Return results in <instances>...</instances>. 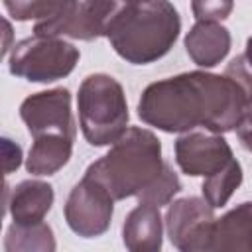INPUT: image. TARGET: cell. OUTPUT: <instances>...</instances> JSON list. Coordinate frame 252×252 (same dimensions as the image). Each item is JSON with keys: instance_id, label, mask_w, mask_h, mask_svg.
<instances>
[{"instance_id": "1", "label": "cell", "mask_w": 252, "mask_h": 252, "mask_svg": "<svg viewBox=\"0 0 252 252\" xmlns=\"http://www.w3.org/2000/svg\"><path fill=\"white\" fill-rule=\"evenodd\" d=\"M246 108L244 89L226 73L187 71L150 83L138 100V118L167 134L236 130Z\"/></svg>"}, {"instance_id": "2", "label": "cell", "mask_w": 252, "mask_h": 252, "mask_svg": "<svg viewBox=\"0 0 252 252\" xmlns=\"http://www.w3.org/2000/svg\"><path fill=\"white\" fill-rule=\"evenodd\" d=\"M165 165L159 138L148 128L130 126L102 158L87 167L85 175L106 187L114 201H122L154 185Z\"/></svg>"}, {"instance_id": "3", "label": "cell", "mask_w": 252, "mask_h": 252, "mask_svg": "<svg viewBox=\"0 0 252 252\" xmlns=\"http://www.w3.org/2000/svg\"><path fill=\"white\" fill-rule=\"evenodd\" d=\"M181 32V18L169 0L126 2L108 26L112 49L132 65H148L169 53Z\"/></svg>"}, {"instance_id": "4", "label": "cell", "mask_w": 252, "mask_h": 252, "mask_svg": "<svg viewBox=\"0 0 252 252\" xmlns=\"http://www.w3.org/2000/svg\"><path fill=\"white\" fill-rule=\"evenodd\" d=\"M79 126L85 140L94 146H112L128 130V102L122 85L106 75H89L77 93Z\"/></svg>"}, {"instance_id": "5", "label": "cell", "mask_w": 252, "mask_h": 252, "mask_svg": "<svg viewBox=\"0 0 252 252\" xmlns=\"http://www.w3.org/2000/svg\"><path fill=\"white\" fill-rule=\"evenodd\" d=\"M79 49L53 35H32L12 45L8 69L14 77L30 83H53L73 73L79 63Z\"/></svg>"}, {"instance_id": "6", "label": "cell", "mask_w": 252, "mask_h": 252, "mask_svg": "<svg viewBox=\"0 0 252 252\" xmlns=\"http://www.w3.org/2000/svg\"><path fill=\"white\" fill-rule=\"evenodd\" d=\"M63 215L67 226L83 238H96L104 234L112 222L114 215V197L89 175L71 189Z\"/></svg>"}, {"instance_id": "7", "label": "cell", "mask_w": 252, "mask_h": 252, "mask_svg": "<svg viewBox=\"0 0 252 252\" xmlns=\"http://www.w3.org/2000/svg\"><path fill=\"white\" fill-rule=\"evenodd\" d=\"M215 209L203 197H181L167 205L165 232L169 242L181 252H207Z\"/></svg>"}, {"instance_id": "8", "label": "cell", "mask_w": 252, "mask_h": 252, "mask_svg": "<svg viewBox=\"0 0 252 252\" xmlns=\"http://www.w3.org/2000/svg\"><path fill=\"white\" fill-rule=\"evenodd\" d=\"M175 163L185 175L209 177L232 159V148L222 138V134H213L209 130H189L175 140Z\"/></svg>"}, {"instance_id": "9", "label": "cell", "mask_w": 252, "mask_h": 252, "mask_svg": "<svg viewBox=\"0 0 252 252\" xmlns=\"http://www.w3.org/2000/svg\"><path fill=\"white\" fill-rule=\"evenodd\" d=\"M20 118L33 138L41 134H63L75 140L77 136L71 112V93L65 87L33 93L24 98L20 104Z\"/></svg>"}, {"instance_id": "10", "label": "cell", "mask_w": 252, "mask_h": 252, "mask_svg": "<svg viewBox=\"0 0 252 252\" xmlns=\"http://www.w3.org/2000/svg\"><path fill=\"white\" fill-rule=\"evenodd\" d=\"M55 201L53 187L47 181L24 179L8 191L6 211L18 224H35L45 219Z\"/></svg>"}, {"instance_id": "11", "label": "cell", "mask_w": 252, "mask_h": 252, "mask_svg": "<svg viewBox=\"0 0 252 252\" xmlns=\"http://www.w3.org/2000/svg\"><path fill=\"white\" fill-rule=\"evenodd\" d=\"M122 242L132 252H158L163 244V219L159 207L138 203L122 224Z\"/></svg>"}, {"instance_id": "12", "label": "cell", "mask_w": 252, "mask_h": 252, "mask_svg": "<svg viewBox=\"0 0 252 252\" xmlns=\"http://www.w3.org/2000/svg\"><path fill=\"white\" fill-rule=\"evenodd\" d=\"M185 51L197 67L211 69L230 51V32L220 22H197L185 35Z\"/></svg>"}, {"instance_id": "13", "label": "cell", "mask_w": 252, "mask_h": 252, "mask_svg": "<svg viewBox=\"0 0 252 252\" xmlns=\"http://www.w3.org/2000/svg\"><path fill=\"white\" fill-rule=\"evenodd\" d=\"M244 250L252 252V201H244L215 219L207 252Z\"/></svg>"}, {"instance_id": "14", "label": "cell", "mask_w": 252, "mask_h": 252, "mask_svg": "<svg viewBox=\"0 0 252 252\" xmlns=\"http://www.w3.org/2000/svg\"><path fill=\"white\" fill-rule=\"evenodd\" d=\"M71 138L63 134H41L33 138V144L26 158V169L32 175H53L57 173L73 154Z\"/></svg>"}, {"instance_id": "15", "label": "cell", "mask_w": 252, "mask_h": 252, "mask_svg": "<svg viewBox=\"0 0 252 252\" xmlns=\"http://www.w3.org/2000/svg\"><path fill=\"white\" fill-rule=\"evenodd\" d=\"M124 4L126 0H79L77 18L69 37L83 41H93L102 35L106 37L110 22Z\"/></svg>"}, {"instance_id": "16", "label": "cell", "mask_w": 252, "mask_h": 252, "mask_svg": "<svg viewBox=\"0 0 252 252\" xmlns=\"http://www.w3.org/2000/svg\"><path fill=\"white\" fill-rule=\"evenodd\" d=\"M4 250L16 252V250H37V252H53L55 250V238L49 224L35 222V224H18L12 222L6 230L4 238Z\"/></svg>"}, {"instance_id": "17", "label": "cell", "mask_w": 252, "mask_h": 252, "mask_svg": "<svg viewBox=\"0 0 252 252\" xmlns=\"http://www.w3.org/2000/svg\"><path fill=\"white\" fill-rule=\"evenodd\" d=\"M242 183V165L234 158L226 167L203 179L201 191L213 209H222Z\"/></svg>"}, {"instance_id": "18", "label": "cell", "mask_w": 252, "mask_h": 252, "mask_svg": "<svg viewBox=\"0 0 252 252\" xmlns=\"http://www.w3.org/2000/svg\"><path fill=\"white\" fill-rule=\"evenodd\" d=\"M79 10V0H55L51 10L33 24V33L35 35H53V37H63L71 35L73 24L77 18Z\"/></svg>"}, {"instance_id": "19", "label": "cell", "mask_w": 252, "mask_h": 252, "mask_svg": "<svg viewBox=\"0 0 252 252\" xmlns=\"http://www.w3.org/2000/svg\"><path fill=\"white\" fill-rule=\"evenodd\" d=\"M181 181L177 177V173L171 169V165L167 163L163 173L159 175V179L150 185L144 193L138 195V201L140 203H150V205H156V207H163V205H169L171 199L181 191Z\"/></svg>"}, {"instance_id": "20", "label": "cell", "mask_w": 252, "mask_h": 252, "mask_svg": "<svg viewBox=\"0 0 252 252\" xmlns=\"http://www.w3.org/2000/svg\"><path fill=\"white\" fill-rule=\"evenodd\" d=\"M55 0H4V8L16 22L41 20L53 6Z\"/></svg>"}, {"instance_id": "21", "label": "cell", "mask_w": 252, "mask_h": 252, "mask_svg": "<svg viewBox=\"0 0 252 252\" xmlns=\"http://www.w3.org/2000/svg\"><path fill=\"white\" fill-rule=\"evenodd\" d=\"M234 0H191V12L197 22H222L232 14Z\"/></svg>"}, {"instance_id": "22", "label": "cell", "mask_w": 252, "mask_h": 252, "mask_svg": "<svg viewBox=\"0 0 252 252\" xmlns=\"http://www.w3.org/2000/svg\"><path fill=\"white\" fill-rule=\"evenodd\" d=\"M236 136L240 140V144L252 152V91L246 93V108L242 112V118L236 126Z\"/></svg>"}, {"instance_id": "23", "label": "cell", "mask_w": 252, "mask_h": 252, "mask_svg": "<svg viewBox=\"0 0 252 252\" xmlns=\"http://www.w3.org/2000/svg\"><path fill=\"white\" fill-rule=\"evenodd\" d=\"M2 142H4V171L8 175L10 171L18 169L22 163V148L8 138H4Z\"/></svg>"}, {"instance_id": "24", "label": "cell", "mask_w": 252, "mask_h": 252, "mask_svg": "<svg viewBox=\"0 0 252 252\" xmlns=\"http://www.w3.org/2000/svg\"><path fill=\"white\" fill-rule=\"evenodd\" d=\"M238 57H240L242 65L252 73V35L246 39V49H244V53H242V55H238Z\"/></svg>"}, {"instance_id": "25", "label": "cell", "mask_w": 252, "mask_h": 252, "mask_svg": "<svg viewBox=\"0 0 252 252\" xmlns=\"http://www.w3.org/2000/svg\"><path fill=\"white\" fill-rule=\"evenodd\" d=\"M126 2H148V0H126Z\"/></svg>"}]
</instances>
